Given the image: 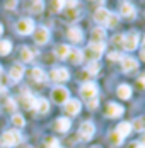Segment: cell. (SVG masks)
Instances as JSON below:
<instances>
[{"label": "cell", "mask_w": 145, "mask_h": 148, "mask_svg": "<svg viewBox=\"0 0 145 148\" xmlns=\"http://www.w3.org/2000/svg\"><path fill=\"white\" fill-rule=\"evenodd\" d=\"M50 78L53 80V82H57V84H61V82H67L68 78H70V73H68V70L67 68H53L51 72H50Z\"/></svg>", "instance_id": "obj_9"}, {"label": "cell", "mask_w": 145, "mask_h": 148, "mask_svg": "<svg viewBox=\"0 0 145 148\" xmlns=\"http://www.w3.org/2000/svg\"><path fill=\"white\" fill-rule=\"evenodd\" d=\"M90 39H92V43H104V39H106V31L102 29V27L92 29V32H90Z\"/></svg>", "instance_id": "obj_23"}, {"label": "cell", "mask_w": 145, "mask_h": 148, "mask_svg": "<svg viewBox=\"0 0 145 148\" xmlns=\"http://www.w3.org/2000/svg\"><path fill=\"white\" fill-rule=\"evenodd\" d=\"M128 148H145L140 141H131L130 145H128Z\"/></svg>", "instance_id": "obj_42"}, {"label": "cell", "mask_w": 145, "mask_h": 148, "mask_svg": "<svg viewBox=\"0 0 145 148\" xmlns=\"http://www.w3.org/2000/svg\"><path fill=\"white\" fill-rule=\"evenodd\" d=\"M9 77H10V80H12V82H19V80L24 77V66H22L21 63L12 65L10 72H9Z\"/></svg>", "instance_id": "obj_16"}, {"label": "cell", "mask_w": 145, "mask_h": 148, "mask_svg": "<svg viewBox=\"0 0 145 148\" xmlns=\"http://www.w3.org/2000/svg\"><path fill=\"white\" fill-rule=\"evenodd\" d=\"M70 126H72V123H70L68 118H58L55 121V130H57L58 133H67L70 130Z\"/></svg>", "instance_id": "obj_18"}, {"label": "cell", "mask_w": 145, "mask_h": 148, "mask_svg": "<svg viewBox=\"0 0 145 148\" xmlns=\"http://www.w3.org/2000/svg\"><path fill=\"white\" fill-rule=\"evenodd\" d=\"M65 3H67V0H53L51 2V9L55 12H61L65 9Z\"/></svg>", "instance_id": "obj_33"}, {"label": "cell", "mask_w": 145, "mask_h": 148, "mask_svg": "<svg viewBox=\"0 0 145 148\" xmlns=\"http://www.w3.org/2000/svg\"><path fill=\"white\" fill-rule=\"evenodd\" d=\"M21 141H22V136H21L19 131H15V130L5 131V133L2 134V138H0L2 147H7V148L17 147V145H21Z\"/></svg>", "instance_id": "obj_1"}, {"label": "cell", "mask_w": 145, "mask_h": 148, "mask_svg": "<svg viewBox=\"0 0 145 148\" xmlns=\"http://www.w3.org/2000/svg\"><path fill=\"white\" fill-rule=\"evenodd\" d=\"M109 15H111V12H109L108 9H104V7H99V9L94 12V21H96L97 24H101V26H106V22H108Z\"/></svg>", "instance_id": "obj_15"}, {"label": "cell", "mask_w": 145, "mask_h": 148, "mask_svg": "<svg viewBox=\"0 0 145 148\" xmlns=\"http://www.w3.org/2000/svg\"><path fill=\"white\" fill-rule=\"evenodd\" d=\"M51 99H53L55 104H65L70 99V92L65 89V87L58 85V87H55V89L51 90Z\"/></svg>", "instance_id": "obj_4"}, {"label": "cell", "mask_w": 145, "mask_h": 148, "mask_svg": "<svg viewBox=\"0 0 145 148\" xmlns=\"http://www.w3.org/2000/svg\"><path fill=\"white\" fill-rule=\"evenodd\" d=\"M87 73L89 75H97L99 73V70H101V65L97 63V61H90L89 65H87Z\"/></svg>", "instance_id": "obj_30"}, {"label": "cell", "mask_w": 145, "mask_h": 148, "mask_svg": "<svg viewBox=\"0 0 145 148\" xmlns=\"http://www.w3.org/2000/svg\"><path fill=\"white\" fill-rule=\"evenodd\" d=\"M109 143H111L113 147H119V145L123 143V138L116 133V131H111V133H109Z\"/></svg>", "instance_id": "obj_31"}, {"label": "cell", "mask_w": 145, "mask_h": 148, "mask_svg": "<svg viewBox=\"0 0 145 148\" xmlns=\"http://www.w3.org/2000/svg\"><path fill=\"white\" fill-rule=\"evenodd\" d=\"M121 70L125 73H131V72L138 70V61L131 56H123L121 58Z\"/></svg>", "instance_id": "obj_10"}, {"label": "cell", "mask_w": 145, "mask_h": 148, "mask_svg": "<svg viewBox=\"0 0 145 148\" xmlns=\"http://www.w3.org/2000/svg\"><path fill=\"white\" fill-rule=\"evenodd\" d=\"M67 60H68L72 65H79V63H82V60H84V53H82L80 49H77V48H70V53H68Z\"/></svg>", "instance_id": "obj_19"}, {"label": "cell", "mask_w": 145, "mask_h": 148, "mask_svg": "<svg viewBox=\"0 0 145 148\" xmlns=\"http://www.w3.org/2000/svg\"><path fill=\"white\" fill-rule=\"evenodd\" d=\"M34 104H36L34 95H31V92L24 90V94L21 95V106H22L24 109H34Z\"/></svg>", "instance_id": "obj_17"}, {"label": "cell", "mask_w": 145, "mask_h": 148, "mask_svg": "<svg viewBox=\"0 0 145 148\" xmlns=\"http://www.w3.org/2000/svg\"><path fill=\"white\" fill-rule=\"evenodd\" d=\"M0 73H2V65H0Z\"/></svg>", "instance_id": "obj_48"}, {"label": "cell", "mask_w": 145, "mask_h": 148, "mask_svg": "<svg viewBox=\"0 0 145 148\" xmlns=\"http://www.w3.org/2000/svg\"><path fill=\"white\" fill-rule=\"evenodd\" d=\"M144 43H145V36H144Z\"/></svg>", "instance_id": "obj_50"}, {"label": "cell", "mask_w": 145, "mask_h": 148, "mask_svg": "<svg viewBox=\"0 0 145 148\" xmlns=\"http://www.w3.org/2000/svg\"><path fill=\"white\" fill-rule=\"evenodd\" d=\"M15 7H17V0H5V9L14 10Z\"/></svg>", "instance_id": "obj_38"}, {"label": "cell", "mask_w": 145, "mask_h": 148, "mask_svg": "<svg viewBox=\"0 0 145 148\" xmlns=\"http://www.w3.org/2000/svg\"><path fill=\"white\" fill-rule=\"evenodd\" d=\"M119 14L123 15L125 19H133L135 14H137V9H135V5H133L131 2H121V5H119Z\"/></svg>", "instance_id": "obj_11"}, {"label": "cell", "mask_w": 145, "mask_h": 148, "mask_svg": "<svg viewBox=\"0 0 145 148\" xmlns=\"http://www.w3.org/2000/svg\"><path fill=\"white\" fill-rule=\"evenodd\" d=\"M108 58L111 60V61H118V60H121L123 56H121V55H119L118 51H111V53L108 55Z\"/></svg>", "instance_id": "obj_39"}, {"label": "cell", "mask_w": 145, "mask_h": 148, "mask_svg": "<svg viewBox=\"0 0 145 148\" xmlns=\"http://www.w3.org/2000/svg\"><path fill=\"white\" fill-rule=\"evenodd\" d=\"M10 51H12V43H10L9 39H0V55L5 56V55H9Z\"/></svg>", "instance_id": "obj_28"}, {"label": "cell", "mask_w": 145, "mask_h": 148, "mask_svg": "<svg viewBox=\"0 0 145 148\" xmlns=\"http://www.w3.org/2000/svg\"><path fill=\"white\" fill-rule=\"evenodd\" d=\"M115 131L119 134L123 140H125V138L130 134V131H131V123H128V121H123V123H119V124H118V128H116Z\"/></svg>", "instance_id": "obj_21"}, {"label": "cell", "mask_w": 145, "mask_h": 148, "mask_svg": "<svg viewBox=\"0 0 145 148\" xmlns=\"http://www.w3.org/2000/svg\"><path fill=\"white\" fill-rule=\"evenodd\" d=\"M29 75H31V78H32L34 82H38V84H44V82L48 80V75L44 73V72L41 70V68H39V66L32 68V70L29 72Z\"/></svg>", "instance_id": "obj_20"}, {"label": "cell", "mask_w": 145, "mask_h": 148, "mask_svg": "<svg viewBox=\"0 0 145 148\" xmlns=\"http://www.w3.org/2000/svg\"><path fill=\"white\" fill-rule=\"evenodd\" d=\"M34 111H38L39 114H46V112L50 111V102H48L46 99H36Z\"/></svg>", "instance_id": "obj_25"}, {"label": "cell", "mask_w": 145, "mask_h": 148, "mask_svg": "<svg viewBox=\"0 0 145 148\" xmlns=\"http://www.w3.org/2000/svg\"><path fill=\"white\" fill-rule=\"evenodd\" d=\"M140 143H142V145L145 147V133H144V136H142V140H140Z\"/></svg>", "instance_id": "obj_46"}, {"label": "cell", "mask_w": 145, "mask_h": 148, "mask_svg": "<svg viewBox=\"0 0 145 148\" xmlns=\"http://www.w3.org/2000/svg\"><path fill=\"white\" fill-rule=\"evenodd\" d=\"M68 53H70V46L68 45H58L57 48H55V55H57V58H60V60H67Z\"/></svg>", "instance_id": "obj_26"}, {"label": "cell", "mask_w": 145, "mask_h": 148, "mask_svg": "<svg viewBox=\"0 0 145 148\" xmlns=\"http://www.w3.org/2000/svg\"><path fill=\"white\" fill-rule=\"evenodd\" d=\"M116 94H118V97H119V99L128 101V99L131 97V87H130V85H126V84H121V85L116 89Z\"/></svg>", "instance_id": "obj_22"}, {"label": "cell", "mask_w": 145, "mask_h": 148, "mask_svg": "<svg viewBox=\"0 0 145 148\" xmlns=\"http://www.w3.org/2000/svg\"><path fill=\"white\" fill-rule=\"evenodd\" d=\"M15 29L19 34H22V36H26V34H32V31H34V21L32 19H21V21H17V24H15Z\"/></svg>", "instance_id": "obj_5"}, {"label": "cell", "mask_w": 145, "mask_h": 148, "mask_svg": "<svg viewBox=\"0 0 145 148\" xmlns=\"http://www.w3.org/2000/svg\"><path fill=\"white\" fill-rule=\"evenodd\" d=\"M2 94H5V87H3V85H0V95H2Z\"/></svg>", "instance_id": "obj_45"}, {"label": "cell", "mask_w": 145, "mask_h": 148, "mask_svg": "<svg viewBox=\"0 0 145 148\" xmlns=\"http://www.w3.org/2000/svg\"><path fill=\"white\" fill-rule=\"evenodd\" d=\"M87 106H89V109H97V106H99V101H97V97H94V99L87 101Z\"/></svg>", "instance_id": "obj_40"}, {"label": "cell", "mask_w": 145, "mask_h": 148, "mask_svg": "<svg viewBox=\"0 0 145 148\" xmlns=\"http://www.w3.org/2000/svg\"><path fill=\"white\" fill-rule=\"evenodd\" d=\"M106 26H109V27H116V26H118V15H115V14L109 15V19H108Z\"/></svg>", "instance_id": "obj_37"}, {"label": "cell", "mask_w": 145, "mask_h": 148, "mask_svg": "<svg viewBox=\"0 0 145 148\" xmlns=\"http://www.w3.org/2000/svg\"><path fill=\"white\" fill-rule=\"evenodd\" d=\"M77 17H79V9H77V7H67V9H65V19L75 21Z\"/></svg>", "instance_id": "obj_29"}, {"label": "cell", "mask_w": 145, "mask_h": 148, "mask_svg": "<svg viewBox=\"0 0 145 148\" xmlns=\"http://www.w3.org/2000/svg\"><path fill=\"white\" fill-rule=\"evenodd\" d=\"M80 95H82L86 101H90V99L97 97V85H96L94 82H86V84H82V87H80Z\"/></svg>", "instance_id": "obj_6"}, {"label": "cell", "mask_w": 145, "mask_h": 148, "mask_svg": "<svg viewBox=\"0 0 145 148\" xmlns=\"http://www.w3.org/2000/svg\"><path fill=\"white\" fill-rule=\"evenodd\" d=\"M94 133H96V126H94L90 121L82 123L80 128H79V136H80V140H84V141H89V140L94 136Z\"/></svg>", "instance_id": "obj_7"}, {"label": "cell", "mask_w": 145, "mask_h": 148, "mask_svg": "<svg viewBox=\"0 0 145 148\" xmlns=\"http://www.w3.org/2000/svg\"><path fill=\"white\" fill-rule=\"evenodd\" d=\"M32 38H34L36 45H46L50 41V31L43 27V26H39V27H36L32 31Z\"/></svg>", "instance_id": "obj_8"}, {"label": "cell", "mask_w": 145, "mask_h": 148, "mask_svg": "<svg viewBox=\"0 0 145 148\" xmlns=\"http://www.w3.org/2000/svg\"><path fill=\"white\" fill-rule=\"evenodd\" d=\"M123 112H125L123 106H119L116 102H109L106 106V116L108 118H119V116H123Z\"/></svg>", "instance_id": "obj_12"}, {"label": "cell", "mask_w": 145, "mask_h": 148, "mask_svg": "<svg viewBox=\"0 0 145 148\" xmlns=\"http://www.w3.org/2000/svg\"><path fill=\"white\" fill-rule=\"evenodd\" d=\"M2 32H3V26L0 24V36H2Z\"/></svg>", "instance_id": "obj_47"}, {"label": "cell", "mask_w": 145, "mask_h": 148, "mask_svg": "<svg viewBox=\"0 0 145 148\" xmlns=\"http://www.w3.org/2000/svg\"><path fill=\"white\" fill-rule=\"evenodd\" d=\"M92 148H101V147H92Z\"/></svg>", "instance_id": "obj_49"}, {"label": "cell", "mask_w": 145, "mask_h": 148, "mask_svg": "<svg viewBox=\"0 0 145 148\" xmlns=\"http://www.w3.org/2000/svg\"><path fill=\"white\" fill-rule=\"evenodd\" d=\"M12 124H14L15 128H24L26 121H24V118H22L21 114H14V116H12Z\"/></svg>", "instance_id": "obj_34"}, {"label": "cell", "mask_w": 145, "mask_h": 148, "mask_svg": "<svg viewBox=\"0 0 145 148\" xmlns=\"http://www.w3.org/2000/svg\"><path fill=\"white\" fill-rule=\"evenodd\" d=\"M5 109H7V111H15V109H17V104H15V101L12 97H9V99L5 101Z\"/></svg>", "instance_id": "obj_36"}, {"label": "cell", "mask_w": 145, "mask_h": 148, "mask_svg": "<svg viewBox=\"0 0 145 148\" xmlns=\"http://www.w3.org/2000/svg\"><path fill=\"white\" fill-rule=\"evenodd\" d=\"M140 56H142V60H144V61H145V48H144V49H142V51H140Z\"/></svg>", "instance_id": "obj_44"}, {"label": "cell", "mask_w": 145, "mask_h": 148, "mask_svg": "<svg viewBox=\"0 0 145 148\" xmlns=\"http://www.w3.org/2000/svg\"><path fill=\"white\" fill-rule=\"evenodd\" d=\"M131 128H135L137 131H144V133H145V116L135 119V121H133V124H131Z\"/></svg>", "instance_id": "obj_32"}, {"label": "cell", "mask_w": 145, "mask_h": 148, "mask_svg": "<svg viewBox=\"0 0 145 148\" xmlns=\"http://www.w3.org/2000/svg\"><path fill=\"white\" fill-rule=\"evenodd\" d=\"M44 148H60V143H58L57 138L48 136V138L44 140Z\"/></svg>", "instance_id": "obj_35"}, {"label": "cell", "mask_w": 145, "mask_h": 148, "mask_svg": "<svg viewBox=\"0 0 145 148\" xmlns=\"http://www.w3.org/2000/svg\"><path fill=\"white\" fill-rule=\"evenodd\" d=\"M63 106H65L67 114H70V116H77L80 112V107H82L80 106V101H77V99H68Z\"/></svg>", "instance_id": "obj_13"}, {"label": "cell", "mask_w": 145, "mask_h": 148, "mask_svg": "<svg viewBox=\"0 0 145 148\" xmlns=\"http://www.w3.org/2000/svg\"><path fill=\"white\" fill-rule=\"evenodd\" d=\"M19 56H21V61L29 63L31 60L34 58V53H32V49H31V48H28V46H22V48L19 49Z\"/></svg>", "instance_id": "obj_24"}, {"label": "cell", "mask_w": 145, "mask_h": 148, "mask_svg": "<svg viewBox=\"0 0 145 148\" xmlns=\"http://www.w3.org/2000/svg\"><path fill=\"white\" fill-rule=\"evenodd\" d=\"M123 39H125V36L123 34H116L115 38H113V43L118 46H123Z\"/></svg>", "instance_id": "obj_41"}, {"label": "cell", "mask_w": 145, "mask_h": 148, "mask_svg": "<svg viewBox=\"0 0 145 148\" xmlns=\"http://www.w3.org/2000/svg\"><path fill=\"white\" fill-rule=\"evenodd\" d=\"M104 49H106V45H104V43H90V45L86 48V51H84V58L97 61V60L102 56Z\"/></svg>", "instance_id": "obj_2"}, {"label": "cell", "mask_w": 145, "mask_h": 148, "mask_svg": "<svg viewBox=\"0 0 145 148\" xmlns=\"http://www.w3.org/2000/svg\"><path fill=\"white\" fill-rule=\"evenodd\" d=\"M140 45V34L138 32H128L126 36H125V39H123V48L126 49V51H135L137 48Z\"/></svg>", "instance_id": "obj_3"}, {"label": "cell", "mask_w": 145, "mask_h": 148, "mask_svg": "<svg viewBox=\"0 0 145 148\" xmlns=\"http://www.w3.org/2000/svg\"><path fill=\"white\" fill-rule=\"evenodd\" d=\"M44 9V0H31V12L32 14H41Z\"/></svg>", "instance_id": "obj_27"}, {"label": "cell", "mask_w": 145, "mask_h": 148, "mask_svg": "<svg viewBox=\"0 0 145 148\" xmlns=\"http://www.w3.org/2000/svg\"><path fill=\"white\" fill-rule=\"evenodd\" d=\"M138 84H140V87H142V89H145V73L138 78Z\"/></svg>", "instance_id": "obj_43"}, {"label": "cell", "mask_w": 145, "mask_h": 148, "mask_svg": "<svg viewBox=\"0 0 145 148\" xmlns=\"http://www.w3.org/2000/svg\"><path fill=\"white\" fill-rule=\"evenodd\" d=\"M67 36H68V39L72 41V43H82V39H84V32L80 27H77V26H72V27H68L67 31Z\"/></svg>", "instance_id": "obj_14"}]
</instances>
